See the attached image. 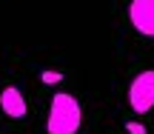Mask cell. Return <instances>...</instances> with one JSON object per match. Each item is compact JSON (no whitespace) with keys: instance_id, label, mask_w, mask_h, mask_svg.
<instances>
[{"instance_id":"cell-6","label":"cell","mask_w":154,"mask_h":134,"mask_svg":"<svg viewBox=\"0 0 154 134\" xmlns=\"http://www.w3.org/2000/svg\"><path fill=\"white\" fill-rule=\"evenodd\" d=\"M126 131H128V134H149L143 123H134V120H131V123H126Z\"/></svg>"},{"instance_id":"cell-5","label":"cell","mask_w":154,"mask_h":134,"mask_svg":"<svg viewBox=\"0 0 154 134\" xmlns=\"http://www.w3.org/2000/svg\"><path fill=\"white\" fill-rule=\"evenodd\" d=\"M40 80H43L46 86H57V83H63V74L60 72H43V77H40Z\"/></svg>"},{"instance_id":"cell-3","label":"cell","mask_w":154,"mask_h":134,"mask_svg":"<svg viewBox=\"0 0 154 134\" xmlns=\"http://www.w3.org/2000/svg\"><path fill=\"white\" fill-rule=\"evenodd\" d=\"M128 20L146 37H154V0H131L128 6Z\"/></svg>"},{"instance_id":"cell-2","label":"cell","mask_w":154,"mask_h":134,"mask_svg":"<svg viewBox=\"0 0 154 134\" xmlns=\"http://www.w3.org/2000/svg\"><path fill=\"white\" fill-rule=\"evenodd\" d=\"M128 108L134 114H149L154 108V69H146L128 86Z\"/></svg>"},{"instance_id":"cell-4","label":"cell","mask_w":154,"mask_h":134,"mask_svg":"<svg viewBox=\"0 0 154 134\" xmlns=\"http://www.w3.org/2000/svg\"><path fill=\"white\" fill-rule=\"evenodd\" d=\"M0 108H3L9 117H14V120L26 117V111H29L26 97H23V91L17 89V86H6V89L0 91Z\"/></svg>"},{"instance_id":"cell-1","label":"cell","mask_w":154,"mask_h":134,"mask_svg":"<svg viewBox=\"0 0 154 134\" xmlns=\"http://www.w3.org/2000/svg\"><path fill=\"white\" fill-rule=\"evenodd\" d=\"M83 126V108L69 91H57L51 97L49 106V120H46V131L49 134H77Z\"/></svg>"}]
</instances>
